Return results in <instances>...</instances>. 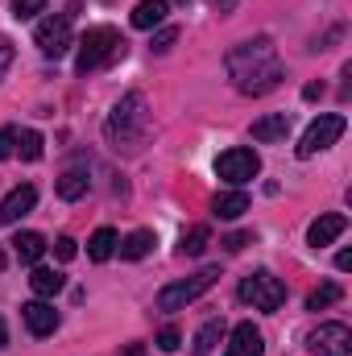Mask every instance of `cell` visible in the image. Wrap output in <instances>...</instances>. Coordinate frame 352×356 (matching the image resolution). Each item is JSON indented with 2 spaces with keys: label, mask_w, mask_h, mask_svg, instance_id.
<instances>
[{
  "label": "cell",
  "mask_w": 352,
  "mask_h": 356,
  "mask_svg": "<svg viewBox=\"0 0 352 356\" xmlns=\"http://www.w3.org/2000/svg\"><path fill=\"white\" fill-rule=\"evenodd\" d=\"M13 58H17V50H13V42L0 33V83H4V75H8V67H13Z\"/></svg>",
  "instance_id": "obj_30"
},
{
  "label": "cell",
  "mask_w": 352,
  "mask_h": 356,
  "mask_svg": "<svg viewBox=\"0 0 352 356\" xmlns=\"http://www.w3.org/2000/svg\"><path fill=\"white\" fill-rule=\"evenodd\" d=\"M21 319H25L29 336H54V332H58V311H54L46 298L25 302V307H21Z\"/></svg>",
  "instance_id": "obj_10"
},
{
  "label": "cell",
  "mask_w": 352,
  "mask_h": 356,
  "mask_svg": "<svg viewBox=\"0 0 352 356\" xmlns=\"http://www.w3.org/2000/svg\"><path fill=\"white\" fill-rule=\"evenodd\" d=\"M249 241H253L249 232H232V236H224V249H228V253H241V249H245Z\"/></svg>",
  "instance_id": "obj_32"
},
{
  "label": "cell",
  "mask_w": 352,
  "mask_h": 356,
  "mask_svg": "<svg viewBox=\"0 0 352 356\" xmlns=\"http://www.w3.org/2000/svg\"><path fill=\"white\" fill-rule=\"evenodd\" d=\"M88 170L83 166H71V170H63L58 182H54V191H58V199H67V203H75V199H83L88 195Z\"/></svg>",
  "instance_id": "obj_16"
},
{
  "label": "cell",
  "mask_w": 352,
  "mask_h": 356,
  "mask_svg": "<svg viewBox=\"0 0 352 356\" xmlns=\"http://www.w3.org/2000/svg\"><path fill=\"white\" fill-rule=\"evenodd\" d=\"M340 282H323L319 290H311L307 294V311H323V307H332V302H340Z\"/></svg>",
  "instance_id": "obj_26"
},
{
  "label": "cell",
  "mask_w": 352,
  "mask_h": 356,
  "mask_svg": "<svg viewBox=\"0 0 352 356\" xmlns=\"http://www.w3.org/2000/svg\"><path fill=\"white\" fill-rule=\"evenodd\" d=\"M207 241H211V232H207L203 224H195V228H186V232H182L178 253H182V257H199V253L207 249Z\"/></svg>",
  "instance_id": "obj_24"
},
{
  "label": "cell",
  "mask_w": 352,
  "mask_h": 356,
  "mask_svg": "<svg viewBox=\"0 0 352 356\" xmlns=\"http://www.w3.org/2000/svg\"><path fill=\"white\" fill-rule=\"evenodd\" d=\"M145 129H150L145 95H141V91H129V95H120V104L108 112L104 137L112 141V149H137V145L145 141Z\"/></svg>",
  "instance_id": "obj_1"
},
{
  "label": "cell",
  "mask_w": 352,
  "mask_h": 356,
  "mask_svg": "<svg viewBox=\"0 0 352 356\" xmlns=\"http://www.w3.org/2000/svg\"><path fill=\"white\" fill-rule=\"evenodd\" d=\"M175 42H178V29H175V25H162V29L154 33V50H158V54H166Z\"/></svg>",
  "instance_id": "obj_28"
},
{
  "label": "cell",
  "mask_w": 352,
  "mask_h": 356,
  "mask_svg": "<svg viewBox=\"0 0 352 356\" xmlns=\"http://www.w3.org/2000/svg\"><path fill=\"white\" fill-rule=\"evenodd\" d=\"M241 302H249L253 311H278L282 302H286V286L269 273V269H257V273H249V277H241Z\"/></svg>",
  "instance_id": "obj_5"
},
{
  "label": "cell",
  "mask_w": 352,
  "mask_h": 356,
  "mask_svg": "<svg viewBox=\"0 0 352 356\" xmlns=\"http://www.w3.org/2000/svg\"><path fill=\"white\" fill-rule=\"evenodd\" d=\"M13 145H17V129H0V158H13Z\"/></svg>",
  "instance_id": "obj_33"
},
{
  "label": "cell",
  "mask_w": 352,
  "mask_h": 356,
  "mask_svg": "<svg viewBox=\"0 0 352 356\" xmlns=\"http://www.w3.org/2000/svg\"><path fill=\"white\" fill-rule=\"evenodd\" d=\"M116 245H120V236L112 232V228H95L88 241V257L91 261H108L112 253H116Z\"/></svg>",
  "instance_id": "obj_22"
},
{
  "label": "cell",
  "mask_w": 352,
  "mask_h": 356,
  "mask_svg": "<svg viewBox=\"0 0 352 356\" xmlns=\"http://www.w3.org/2000/svg\"><path fill=\"white\" fill-rule=\"evenodd\" d=\"M154 245H158V236H154L150 228H137V232H129V236H125L116 249H120V257H125V261H141V257H145Z\"/></svg>",
  "instance_id": "obj_20"
},
{
  "label": "cell",
  "mask_w": 352,
  "mask_h": 356,
  "mask_svg": "<svg viewBox=\"0 0 352 356\" xmlns=\"http://www.w3.org/2000/svg\"><path fill=\"white\" fill-rule=\"evenodd\" d=\"M216 277H220V269L216 266H207V269H199V273H191V277H178V282H170V286H162L158 290V311H186L195 298H203L211 286H216Z\"/></svg>",
  "instance_id": "obj_3"
},
{
  "label": "cell",
  "mask_w": 352,
  "mask_h": 356,
  "mask_svg": "<svg viewBox=\"0 0 352 356\" xmlns=\"http://www.w3.org/2000/svg\"><path fill=\"white\" fill-rule=\"evenodd\" d=\"M54 253H58V261H71V257L79 253V245H75V236H58V241H54Z\"/></svg>",
  "instance_id": "obj_31"
},
{
  "label": "cell",
  "mask_w": 352,
  "mask_h": 356,
  "mask_svg": "<svg viewBox=\"0 0 352 356\" xmlns=\"http://www.w3.org/2000/svg\"><path fill=\"white\" fill-rule=\"evenodd\" d=\"M344 228H349V220H344L340 211H328V216H319V220H315V224L307 228V245L323 249V245L340 241V236H344Z\"/></svg>",
  "instance_id": "obj_12"
},
{
  "label": "cell",
  "mask_w": 352,
  "mask_h": 356,
  "mask_svg": "<svg viewBox=\"0 0 352 356\" xmlns=\"http://www.w3.org/2000/svg\"><path fill=\"white\" fill-rule=\"evenodd\" d=\"M273 63H278V54H273V42H269V38H257V42H241V46L228 54V71H232V79H237V83L253 79L257 71L273 67Z\"/></svg>",
  "instance_id": "obj_4"
},
{
  "label": "cell",
  "mask_w": 352,
  "mask_h": 356,
  "mask_svg": "<svg viewBox=\"0 0 352 356\" xmlns=\"http://www.w3.org/2000/svg\"><path fill=\"white\" fill-rule=\"evenodd\" d=\"M211 211H216L220 220H241V216L249 211V195H245V191H220V195L211 199Z\"/></svg>",
  "instance_id": "obj_17"
},
{
  "label": "cell",
  "mask_w": 352,
  "mask_h": 356,
  "mask_svg": "<svg viewBox=\"0 0 352 356\" xmlns=\"http://www.w3.org/2000/svg\"><path fill=\"white\" fill-rule=\"evenodd\" d=\"M46 8V0H13V17L17 21H29V17H38Z\"/></svg>",
  "instance_id": "obj_27"
},
{
  "label": "cell",
  "mask_w": 352,
  "mask_h": 356,
  "mask_svg": "<svg viewBox=\"0 0 352 356\" xmlns=\"http://www.w3.org/2000/svg\"><path fill=\"white\" fill-rule=\"evenodd\" d=\"M166 13H170V0H137L129 21H133V29H158L166 21Z\"/></svg>",
  "instance_id": "obj_15"
},
{
  "label": "cell",
  "mask_w": 352,
  "mask_h": 356,
  "mask_svg": "<svg viewBox=\"0 0 352 356\" xmlns=\"http://www.w3.org/2000/svg\"><path fill=\"white\" fill-rule=\"evenodd\" d=\"M33 42H38V50L46 58H63L75 46V38H71V13H50L46 21H38Z\"/></svg>",
  "instance_id": "obj_6"
},
{
  "label": "cell",
  "mask_w": 352,
  "mask_h": 356,
  "mask_svg": "<svg viewBox=\"0 0 352 356\" xmlns=\"http://www.w3.org/2000/svg\"><path fill=\"white\" fill-rule=\"evenodd\" d=\"M286 133H290V112H269L262 120H253V141H262V145L286 141Z\"/></svg>",
  "instance_id": "obj_14"
},
{
  "label": "cell",
  "mask_w": 352,
  "mask_h": 356,
  "mask_svg": "<svg viewBox=\"0 0 352 356\" xmlns=\"http://www.w3.org/2000/svg\"><path fill=\"white\" fill-rule=\"evenodd\" d=\"M29 286H33V294L38 298H54L63 286H67V277L58 273V269H46V266H38L33 273H29Z\"/></svg>",
  "instance_id": "obj_21"
},
{
  "label": "cell",
  "mask_w": 352,
  "mask_h": 356,
  "mask_svg": "<svg viewBox=\"0 0 352 356\" xmlns=\"http://www.w3.org/2000/svg\"><path fill=\"white\" fill-rule=\"evenodd\" d=\"M336 269H352V253H349V249H340V257H336Z\"/></svg>",
  "instance_id": "obj_35"
},
{
  "label": "cell",
  "mask_w": 352,
  "mask_h": 356,
  "mask_svg": "<svg viewBox=\"0 0 352 356\" xmlns=\"http://www.w3.org/2000/svg\"><path fill=\"white\" fill-rule=\"evenodd\" d=\"M344 129H349V120L340 116V112H323L319 120H311V129L303 133V141H298V158H315L319 149H328V145H336L340 137H344Z\"/></svg>",
  "instance_id": "obj_7"
},
{
  "label": "cell",
  "mask_w": 352,
  "mask_h": 356,
  "mask_svg": "<svg viewBox=\"0 0 352 356\" xmlns=\"http://www.w3.org/2000/svg\"><path fill=\"white\" fill-rule=\"evenodd\" d=\"M182 4H186V0H182Z\"/></svg>",
  "instance_id": "obj_38"
},
{
  "label": "cell",
  "mask_w": 352,
  "mask_h": 356,
  "mask_svg": "<svg viewBox=\"0 0 352 356\" xmlns=\"http://www.w3.org/2000/svg\"><path fill=\"white\" fill-rule=\"evenodd\" d=\"M282 79H286V67H282V63H273V67L257 71L253 79H245V83H237V88L245 91V95H265V91L282 88Z\"/></svg>",
  "instance_id": "obj_19"
},
{
  "label": "cell",
  "mask_w": 352,
  "mask_h": 356,
  "mask_svg": "<svg viewBox=\"0 0 352 356\" xmlns=\"http://www.w3.org/2000/svg\"><path fill=\"white\" fill-rule=\"evenodd\" d=\"M42 145H46V141H42V133H38V129H21V133H17L13 154H21L25 162H38V158H42Z\"/></svg>",
  "instance_id": "obj_23"
},
{
  "label": "cell",
  "mask_w": 352,
  "mask_h": 356,
  "mask_svg": "<svg viewBox=\"0 0 352 356\" xmlns=\"http://www.w3.org/2000/svg\"><path fill=\"white\" fill-rule=\"evenodd\" d=\"M224 340V319H211V323H203V332L195 336V356H211V348Z\"/></svg>",
  "instance_id": "obj_25"
},
{
  "label": "cell",
  "mask_w": 352,
  "mask_h": 356,
  "mask_svg": "<svg viewBox=\"0 0 352 356\" xmlns=\"http://www.w3.org/2000/svg\"><path fill=\"white\" fill-rule=\"evenodd\" d=\"M178 344H182V332H178V327H162V332H158V348H162V353H178Z\"/></svg>",
  "instance_id": "obj_29"
},
{
  "label": "cell",
  "mask_w": 352,
  "mask_h": 356,
  "mask_svg": "<svg viewBox=\"0 0 352 356\" xmlns=\"http://www.w3.org/2000/svg\"><path fill=\"white\" fill-rule=\"evenodd\" d=\"M13 253H17V261H21V266H38V261H42V253H46V236H42V232H17Z\"/></svg>",
  "instance_id": "obj_18"
},
{
  "label": "cell",
  "mask_w": 352,
  "mask_h": 356,
  "mask_svg": "<svg viewBox=\"0 0 352 356\" xmlns=\"http://www.w3.org/2000/svg\"><path fill=\"white\" fill-rule=\"evenodd\" d=\"M33 203H38V191H33L29 182L13 186V191L4 195V203H0V224H17L21 216H29V211H33Z\"/></svg>",
  "instance_id": "obj_11"
},
{
  "label": "cell",
  "mask_w": 352,
  "mask_h": 356,
  "mask_svg": "<svg viewBox=\"0 0 352 356\" xmlns=\"http://www.w3.org/2000/svg\"><path fill=\"white\" fill-rule=\"evenodd\" d=\"M319 95H323V83H307L303 88V99H319Z\"/></svg>",
  "instance_id": "obj_34"
},
{
  "label": "cell",
  "mask_w": 352,
  "mask_h": 356,
  "mask_svg": "<svg viewBox=\"0 0 352 356\" xmlns=\"http://www.w3.org/2000/svg\"><path fill=\"white\" fill-rule=\"evenodd\" d=\"M307 348L315 356H349L352 353L349 323H319V327L307 336Z\"/></svg>",
  "instance_id": "obj_9"
},
{
  "label": "cell",
  "mask_w": 352,
  "mask_h": 356,
  "mask_svg": "<svg viewBox=\"0 0 352 356\" xmlns=\"http://www.w3.org/2000/svg\"><path fill=\"white\" fill-rule=\"evenodd\" d=\"M216 175L224 178L228 186H245V182H253V178L262 175V158L253 154V149H224L220 158H216Z\"/></svg>",
  "instance_id": "obj_8"
},
{
  "label": "cell",
  "mask_w": 352,
  "mask_h": 356,
  "mask_svg": "<svg viewBox=\"0 0 352 356\" xmlns=\"http://www.w3.org/2000/svg\"><path fill=\"white\" fill-rule=\"evenodd\" d=\"M8 344V327H4V319H0V348Z\"/></svg>",
  "instance_id": "obj_36"
},
{
  "label": "cell",
  "mask_w": 352,
  "mask_h": 356,
  "mask_svg": "<svg viewBox=\"0 0 352 356\" xmlns=\"http://www.w3.org/2000/svg\"><path fill=\"white\" fill-rule=\"evenodd\" d=\"M4 266H8V257H4V249H0V269H4Z\"/></svg>",
  "instance_id": "obj_37"
},
{
  "label": "cell",
  "mask_w": 352,
  "mask_h": 356,
  "mask_svg": "<svg viewBox=\"0 0 352 356\" xmlns=\"http://www.w3.org/2000/svg\"><path fill=\"white\" fill-rule=\"evenodd\" d=\"M116 58H125V38L112 25H91L79 38V58H75L79 75H91V71H99V67H108Z\"/></svg>",
  "instance_id": "obj_2"
},
{
  "label": "cell",
  "mask_w": 352,
  "mask_h": 356,
  "mask_svg": "<svg viewBox=\"0 0 352 356\" xmlns=\"http://www.w3.org/2000/svg\"><path fill=\"white\" fill-rule=\"evenodd\" d=\"M262 353H265L262 332H257L253 323H237V327H232V336H228L224 356H262Z\"/></svg>",
  "instance_id": "obj_13"
}]
</instances>
